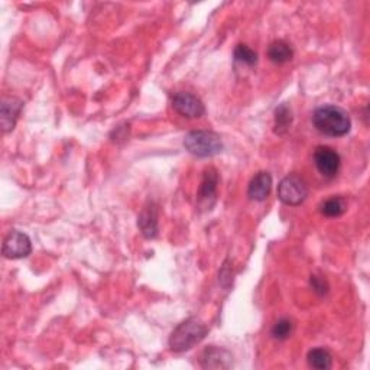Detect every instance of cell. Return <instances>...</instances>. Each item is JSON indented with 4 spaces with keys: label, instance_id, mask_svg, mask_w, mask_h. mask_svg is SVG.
I'll list each match as a JSON object with an SVG mask.
<instances>
[{
    "label": "cell",
    "instance_id": "6da1fadb",
    "mask_svg": "<svg viewBox=\"0 0 370 370\" xmlns=\"http://www.w3.org/2000/svg\"><path fill=\"white\" fill-rule=\"evenodd\" d=\"M312 123L319 132L327 136H333V138L347 135L351 128V120L347 112L333 104L315 108Z\"/></svg>",
    "mask_w": 370,
    "mask_h": 370
},
{
    "label": "cell",
    "instance_id": "7a4b0ae2",
    "mask_svg": "<svg viewBox=\"0 0 370 370\" xmlns=\"http://www.w3.org/2000/svg\"><path fill=\"white\" fill-rule=\"evenodd\" d=\"M209 328L200 319L191 317L178 324L170 337V347L172 351L183 353L193 349L207 336Z\"/></svg>",
    "mask_w": 370,
    "mask_h": 370
},
{
    "label": "cell",
    "instance_id": "3957f363",
    "mask_svg": "<svg viewBox=\"0 0 370 370\" xmlns=\"http://www.w3.org/2000/svg\"><path fill=\"white\" fill-rule=\"evenodd\" d=\"M184 146L188 152L193 154L194 157L209 158L222 152L223 141L216 132L193 130L185 136Z\"/></svg>",
    "mask_w": 370,
    "mask_h": 370
},
{
    "label": "cell",
    "instance_id": "277c9868",
    "mask_svg": "<svg viewBox=\"0 0 370 370\" xmlns=\"http://www.w3.org/2000/svg\"><path fill=\"white\" fill-rule=\"evenodd\" d=\"M308 196V187L303 178L291 174L285 176L278 185V197L286 205H299Z\"/></svg>",
    "mask_w": 370,
    "mask_h": 370
},
{
    "label": "cell",
    "instance_id": "5b68a950",
    "mask_svg": "<svg viewBox=\"0 0 370 370\" xmlns=\"http://www.w3.org/2000/svg\"><path fill=\"white\" fill-rule=\"evenodd\" d=\"M32 252V243L28 235L22 231L12 230L3 240L2 253L8 259H22Z\"/></svg>",
    "mask_w": 370,
    "mask_h": 370
},
{
    "label": "cell",
    "instance_id": "8992f818",
    "mask_svg": "<svg viewBox=\"0 0 370 370\" xmlns=\"http://www.w3.org/2000/svg\"><path fill=\"white\" fill-rule=\"evenodd\" d=\"M174 111L187 119H198L205 113L204 103L197 97V95L180 91L175 93L172 97Z\"/></svg>",
    "mask_w": 370,
    "mask_h": 370
},
{
    "label": "cell",
    "instance_id": "52a82bcc",
    "mask_svg": "<svg viewBox=\"0 0 370 370\" xmlns=\"http://www.w3.org/2000/svg\"><path fill=\"white\" fill-rule=\"evenodd\" d=\"M314 163L321 175L333 178L340 170L341 159L334 149L328 146H319L314 152Z\"/></svg>",
    "mask_w": 370,
    "mask_h": 370
},
{
    "label": "cell",
    "instance_id": "ba28073f",
    "mask_svg": "<svg viewBox=\"0 0 370 370\" xmlns=\"http://www.w3.org/2000/svg\"><path fill=\"white\" fill-rule=\"evenodd\" d=\"M218 185V174L214 168H207L203 174L201 185L198 189V205L201 209H211L216 203Z\"/></svg>",
    "mask_w": 370,
    "mask_h": 370
},
{
    "label": "cell",
    "instance_id": "9c48e42d",
    "mask_svg": "<svg viewBox=\"0 0 370 370\" xmlns=\"http://www.w3.org/2000/svg\"><path fill=\"white\" fill-rule=\"evenodd\" d=\"M231 354L222 347L210 346L201 353L200 363L204 369H229L231 367Z\"/></svg>",
    "mask_w": 370,
    "mask_h": 370
},
{
    "label": "cell",
    "instance_id": "30bf717a",
    "mask_svg": "<svg viewBox=\"0 0 370 370\" xmlns=\"http://www.w3.org/2000/svg\"><path fill=\"white\" fill-rule=\"evenodd\" d=\"M23 103L16 97L3 99L2 107H0V123H2V130L5 133L13 130L16 125V120L22 112Z\"/></svg>",
    "mask_w": 370,
    "mask_h": 370
},
{
    "label": "cell",
    "instance_id": "8fae6325",
    "mask_svg": "<svg viewBox=\"0 0 370 370\" xmlns=\"http://www.w3.org/2000/svg\"><path fill=\"white\" fill-rule=\"evenodd\" d=\"M141 233L146 239H154L158 235V207L154 203H148L138 218Z\"/></svg>",
    "mask_w": 370,
    "mask_h": 370
},
{
    "label": "cell",
    "instance_id": "7c38bea8",
    "mask_svg": "<svg viewBox=\"0 0 370 370\" xmlns=\"http://www.w3.org/2000/svg\"><path fill=\"white\" fill-rule=\"evenodd\" d=\"M272 189V176L269 172L256 174L248 188V194L255 201H265Z\"/></svg>",
    "mask_w": 370,
    "mask_h": 370
},
{
    "label": "cell",
    "instance_id": "4fadbf2b",
    "mask_svg": "<svg viewBox=\"0 0 370 370\" xmlns=\"http://www.w3.org/2000/svg\"><path fill=\"white\" fill-rule=\"evenodd\" d=\"M268 57L272 62L275 64H285L288 61H291L294 57V49L292 47L285 43V41L279 39L272 43L268 48Z\"/></svg>",
    "mask_w": 370,
    "mask_h": 370
},
{
    "label": "cell",
    "instance_id": "5bb4252c",
    "mask_svg": "<svg viewBox=\"0 0 370 370\" xmlns=\"http://www.w3.org/2000/svg\"><path fill=\"white\" fill-rule=\"evenodd\" d=\"M307 360H308V365L311 367L317 369V370L330 369L332 363H333V358H332L330 351H328L327 349H323V347L310 350L307 354Z\"/></svg>",
    "mask_w": 370,
    "mask_h": 370
},
{
    "label": "cell",
    "instance_id": "9a60e30c",
    "mask_svg": "<svg viewBox=\"0 0 370 370\" xmlns=\"http://www.w3.org/2000/svg\"><path fill=\"white\" fill-rule=\"evenodd\" d=\"M292 125V111L286 103H282L275 111V133L285 135Z\"/></svg>",
    "mask_w": 370,
    "mask_h": 370
},
{
    "label": "cell",
    "instance_id": "2e32d148",
    "mask_svg": "<svg viewBox=\"0 0 370 370\" xmlns=\"http://www.w3.org/2000/svg\"><path fill=\"white\" fill-rule=\"evenodd\" d=\"M320 211L325 217H340L346 211V203L341 197H332L320 205Z\"/></svg>",
    "mask_w": 370,
    "mask_h": 370
},
{
    "label": "cell",
    "instance_id": "e0dca14e",
    "mask_svg": "<svg viewBox=\"0 0 370 370\" xmlns=\"http://www.w3.org/2000/svg\"><path fill=\"white\" fill-rule=\"evenodd\" d=\"M294 330V324L291 320L288 319H281L275 323V325L272 327V337L277 340H286L292 334Z\"/></svg>",
    "mask_w": 370,
    "mask_h": 370
},
{
    "label": "cell",
    "instance_id": "ac0fdd59",
    "mask_svg": "<svg viewBox=\"0 0 370 370\" xmlns=\"http://www.w3.org/2000/svg\"><path fill=\"white\" fill-rule=\"evenodd\" d=\"M235 60L246 65H255L257 62V54L248 45H238L235 49Z\"/></svg>",
    "mask_w": 370,
    "mask_h": 370
},
{
    "label": "cell",
    "instance_id": "d6986e66",
    "mask_svg": "<svg viewBox=\"0 0 370 370\" xmlns=\"http://www.w3.org/2000/svg\"><path fill=\"white\" fill-rule=\"evenodd\" d=\"M311 286H312V290L317 292L319 295H325L328 292V284L325 279H323L321 277H317V275H312L311 279Z\"/></svg>",
    "mask_w": 370,
    "mask_h": 370
}]
</instances>
